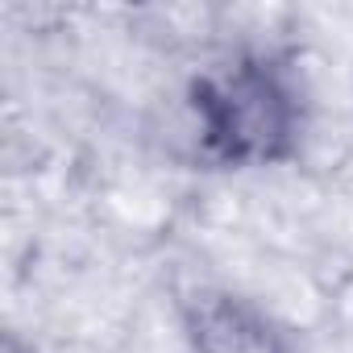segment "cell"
Returning a JSON list of instances; mask_svg holds the SVG:
<instances>
[{
    "mask_svg": "<svg viewBox=\"0 0 353 353\" xmlns=\"http://www.w3.org/2000/svg\"><path fill=\"white\" fill-rule=\"evenodd\" d=\"M179 332L192 353H295V332L266 303L233 287H192L179 299Z\"/></svg>",
    "mask_w": 353,
    "mask_h": 353,
    "instance_id": "obj_2",
    "label": "cell"
},
{
    "mask_svg": "<svg viewBox=\"0 0 353 353\" xmlns=\"http://www.w3.org/2000/svg\"><path fill=\"white\" fill-rule=\"evenodd\" d=\"M200 158L225 170H266L299 154L307 100L295 67L270 50H241L188 88Z\"/></svg>",
    "mask_w": 353,
    "mask_h": 353,
    "instance_id": "obj_1",
    "label": "cell"
},
{
    "mask_svg": "<svg viewBox=\"0 0 353 353\" xmlns=\"http://www.w3.org/2000/svg\"><path fill=\"white\" fill-rule=\"evenodd\" d=\"M5 353H34V345H26L17 332H9V336H5Z\"/></svg>",
    "mask_w": 353,
    "mask_h": 353,
    "instance_id": "obj_3",
    "label": "cell"
}]
</instances>
